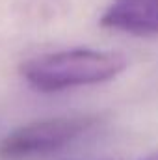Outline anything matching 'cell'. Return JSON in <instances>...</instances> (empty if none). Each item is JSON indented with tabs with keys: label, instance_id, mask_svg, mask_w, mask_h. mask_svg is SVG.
I'll return each instance as SVG.
<instances>
[{
	"label": "cell",
	"instance_id": "cell-4",
	"mask_svg": "<svg viewBox=\"0 0 158 160\" xmlns=\"http://www.w3.org/2000/svg\"><path fill=\"white\" fill-rule=\"evenodd\" d=\"M141 160H158V151H155V153H151V155H147L145 158H141Z\"/></svg>",
	"mask_w": 158,
	"mask_h": 160
},
{
	"label": "cell",
	"instance_id": "cell-3",
	"mask_svg": "<svg viewBox=\"0 0 158 160\" xmlns=\"http://www.w3.org/2000/svg\"><path fill=\"white\" fill-rule=\"evenodd\" d=\"M99 24L136 38H158V0H112Z\"/></svg>",
	"mask_w": 158,
	"mask_h": 160
},
{
	"label": "cell",
	"instance_id": "cell-1",
	"mask_svg": "<svg viewBox=\"0 0 158 160\" xmlns=\"http://www.w3.org/2000/svg\"><path fill=\"white\" fill-rule=\"evenodd\" d=\"M128 60L119 50L63 48L34 56L21 63V77L41 93H56L80 86H97L117 78Z\"/></svg>",
	"mask_w": 158,
	"mask_h": 160
},
{
	"label": "cell",
	"instance_id": "cell-2",
	"mask_svg": "<svg viewBox=\"0 0 158 160\" xmlns=\"http://www.w3.org/2000/svg\"><path fill=\"white\" fill-rule=\"evenodd\" d=\"M97 116H60L30 121L0 140V160H26L63 149L86 134Z\"/></svg>",
	"mask_w": 158,
	"mask_h": 160
}]
</instances>
